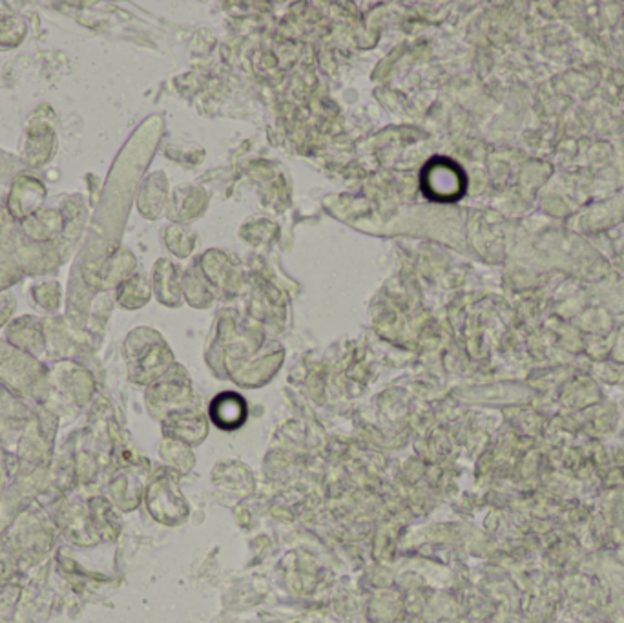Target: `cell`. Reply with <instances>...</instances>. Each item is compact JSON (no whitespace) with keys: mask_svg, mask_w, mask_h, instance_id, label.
<instances>
[{"mask_svg":"<svg viewBox=\"0 0 624 623\" xmlns=\"http://www.w3.org/2000/svg\"><path fill=\"white\" fill-rule=\"evenodd\" d=\"M214 417L216 421L221 424V427L232 428L238 424V422L243 421L245 417V406H243V400L238 397H219L214 405Z\"/></svg>","mask_w":624,"mask_h":623,"instance_id":"6da1fadb","label":"cell"}]
</instances>
